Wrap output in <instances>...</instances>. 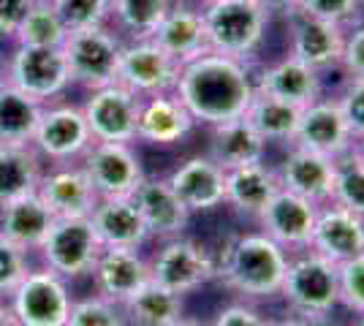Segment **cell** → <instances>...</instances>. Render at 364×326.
Instances as JSON below:
<instances>
[{
    "instance_id": "obj_48",
    "label": "cell",
    "mask_w": 364,
    "mask_h": 326,
    "mask_svg": "<svg viewBox=\"0 0 364 326\" xmlns=\"http://www.w3.org/2000/svg\"><path fill=\"white\" fill-rule=\"evenodd\" d=\"M0 326H19L14 310L9 305V299H0Z\"/></svg>"
},
{
    "instance_id": "obj_40",
    "label": "cell",
    "mask_w": 364,
    "mask_h": 326,
    "mask_svg": "<svg viewBox=\"0 0 364 326\" xmlns=\"http://www.w3.org/2000/svg\"><path fill=\"white\" fill-rule=\"evenodd\" d=\"M337 283H340V305L350 313H364V253L348 261L337 264Z\"/></svg>"
},
{
    "instance_id": "obj_50",
    "label": "cell",
    "mask_w": 364,
    "mask_h": 326,
    "mask_svg": "<svg viewBox=\"0 0 364 326\" xmlns=\"http://www.w3.org/2000/svg\"><path fill=\"white\" fill-rule=\"evenodd\" d=\"M353 153L364 161V136H359V139H356V144H353Z\"/></svg>"
},
{
    "instance_id": "obj_25",
    "label": "cell",
    "mask_w": 364,
    "mask_h": 326,
    "mask_svg": "<svg viewBox=\"0 0 364 326\" xmlns=\"http://www.w3.org/2000/svg\"><path fill=\"white\" fill-rule=\"evenodd\" d=\"M131 199L136 202L150 237H158V239L182 237L191 223V212L185 210V204L177 199V193L171 190L166 180L144 177V183L136 188V193Z\"/></svg>"
},
{
    "instance_id": "obj_5",
    "label": "cell",
    "mask_w": 364,
    "mask_h": 326,
    "mask_svg": "<svg viewBox=\"0 0 364 326\" xmlns=\"http://www.w3.org/2000/svg\"><path fill=\"white\" fill-rule=\"evenodd\" d=\"M122 47H125V38L112 25L71 31L63 41V55L71 71V82L85 90L114 85Z\"/></svg>"
},
{
    "instance_id": "obj_53",
    "label": "cell",
    "mask_w": 364,
    "mask_h": 326,
    "mask_svg": "<svg viewBox=\"0 0 364 326\" xmlns=\"http://www.w3.org/2000/svg\"><path fill=\"white\" fill-rule=\"evenodd\" d=\"M0 82H3V63H0Z\"/></svg>"
},
{
    "instance_id": "obj_20",
    "label": "cell",
    "mask_w": 364,
    "mask_h": 326,
    "mask_svg": "<svg viewBox=\"0 0 364 326\" xmlns=\"http://www.w3.org/2000/svg\"><path fill=\"white\" fill-rule=\"evenodd\" d=\"M36 193L58 217H90L92 207L98 204V193L79 163L44 169Z\"/></svg>"
},
{
    "instance_id": "obj_10",
    "label": "cell",
    "mask_w": 364,
    "mask_h": 326,
    "mask_svg": "<svg viewBox=\"0 0 364 326\" xmlns=\"http://www.w3.org/2000/svg\"><path fill=\"white\" fill-rule=\"evenodd\" d=\"M218 275L213 250L191 237H171L164 239L161 250L152 256L150 278L161 286H166L174 294H193L201 286H207Z\"/></svg>"
},
{
    "instance_id": "obj_6",
    "label": "cell",
    "mask_w": 364,
    "mask_h": 326,
    "mask_svg": "<svg viewBox=\"0 0 364 326\" xmlns=\"http://www.w3.org/2000/svg\"><path fill=\"white\" fill-rule=\"evenodd\" d=\"M3 82L28 93L38 104H55L68 93L71 71L63 55V47H25L14 44L3 60Z\"/></svg>"
},
{
    "instance_id": "obj_16",
    "label": "cell",
    "mask_w": 364,
    "mask_h": 326,
    "mask_svg": "<svg viewBox=\"0 0 364 326\" xmlns=\"http://www.w3.org/2000/svg\"><path fill=\"white\" fill-rule=\"evenodd\" d=\"M289 16H291L289 55H294L296 60H302L304 65H310L318 74L340 68L348 28H343L337 22H329V19H318V16L296 14V11Z\"/></svg>"
},
{
    "instance_id": "obj_47",
    "label": "cell",
    "mask_w": 364,
    "mask_h": 326,
    "mask_svg": "<svg viewBox=\"0 0 364 326\" xmlns=\"http://www.w3.org/2000/svg\"><path fill=\"white\" fill-rule=\"evenodd\" d=\"M264 9H269L272 14H294V9H296V0H258Z\"/></svg>"
},
{
    "instance_id": "obj_17",
    "label": "cell",
    "mask_w": 364,
    "mask_h": 326,
    "mask_svg": "<svg viewBox=\"0 0 364 326\" xmlns=\"http://www.w3.org/2000/svg\"><path fill=\"white\" fill-rule=\"evenodd\" d=\"M277 183L283 190H291L296 196H302L307 202L329 204L334 199V174H337V158L321 156L313 150L296 147L289 156L280 161V166L274 169Z\"/></svg>"
},
{
    "instance_id": "obj_37",
    "label": "cell",
    "mask_w": 364,
    "mask_h": 326,
    "mask_svg": "<svg viewBox=\"0 0 364 326\" xmlns=\"http://www.w3.org/2000/svg\"><path fill=\"white\" fill-rule=\"evenodd\" d=\"M52 6L68 33L112 22V0H52Z\"/></svg>"
},
{
    "instance_id": "obj_21",
    "label": "cell",
    "mask_w": 364,
    "mask_h": 326,
    "mask_svg": "<svg viewBox=\"0 0 364 326\" xmlns=\"http://www.w3.org/2000/svg\"><path fill=\"white\" fill-rule=\"evenodd\" d=\"M152 41L161 49H166L177 63H191L210 52L207 31H204V16L198 3L174 0L161 25L152 33Z\"/></svg>"
},
{
    "instance_id": "obj_23",
    "label": "cell",
    "mask_w": 364,
    "mask_h": 326,
    "mask_svg": "<svg viewBox=\"0 0 364 326\" xmlns=\"http://www.w3.org/2000/svg\"><path fill=\"white\" fill-rule=\"evenodd\" d=\"M193 125L196 120L191 117V112L177 98V93L141 98L136 141L150 147H174L182 139H188Z\"/></svg>"
},
{
    "instance_id": "obj_24",
    "label": "cell",
    "mask_w": 364,
    "mask_h": 326,
    "mask_svg": "<svg viewBox=\"0 0 364 326\" xmlns=\"http://www.w3.org/2000/svg\"><path fill=\"white\" fill-rule=\"evenodd\" d=\"M90 223L104 248H141L150 239V232L131 196L98 199L90 212Z\"/></svg>"
},
{
    "instance_id": "obj_4",
    "label": "cell",
    "mask_w": 364,
    "mask_h": 326,
    "mask_svg": "<svg viewBox=\"0 0 364 326\" xmlns=\"http://www.w3.org/2000/svg\"><path fill=\"white\" fill-rule=\"evenodd\" d=\"M280 296L294 315L304 318H329L340 305V283L337 264L313 248L302 250L299 256H289V266L283 275Z\"/></svg>"
},
{
    "instance_id": "obj_46",
    "label": "cell",
    "mask_w": 364,
    "mask_h": 326,
    "mask_svg": "<svg viewBox=\"0 0 364 326\" xmlns=\"http://www.w3.org/2000/svg\"><path fill=\"white\" fill-rule=\"evenodd\" d=\"M269 326H332L329 318H304V315H294L280 318V321H269Z\"/></svg>"
},
{
    "instance_id": "obj_43",
    "label": "cell",
    "mask_w": 364,
    "mask_h": 326,
    "mask_svg": "<svg viewBox=\"0 0 364 326\" xmlns=\"http://www.w3.org/2000/svg\"><path fill=\"white\" fill-rule=\"evenodd\" d=\"M340 68L346 71V77L364 79V19L350 25L346 33V49H343Z\"/></svg>"
},
{
    "instance_id": "obj_35",
    "label": "cell",
    "mask_w": 364,
    "mask_h": 326,
    "mask_svg": "<svg viewBox=\"0 0 364 326\" xmlns=\"http://www.w3.org/2000/svg\"><path fill=\"white\" fill-rule=\"evenodd\" d=\"M65 36H68V28L63 25L52 0H36L11 41L25 47H63Z\"/></svg>"
},
{
    "instance_id": "obj_41",
    "label": "cell",
    "mask_w": 364,
    "mask_h": 326,
    "mask_svg": "<svg viewBox=\"0 0 364 326\" xmlns=\"http://www.w3.org/2000/svg\"><path fill=\"white\" fill-rule=\"evenodd\" d=\"M31 269V253L0 237V299H9Z\"/></svg>"
},
{
    "instance_id": "obj_22",
    "label": "cell",
    "mask_w": 364,
    "mask_h": 326,
    "mask_svg": "<svg viewBox=\"0 0 364 326\" xmlns=\"http://www.w3.org/2000/svg\"><path fill=\"white\" fill-rule=\"evenodd\" d=\"M310 248L326 256L334 264H343L364 253V217L353 215L340 204H323L316 217Z\"/></svg>"
},
{
    "instance_id": "obj_36",
    "label": "cell",
    "mask_w": 364,
    "mask_h": 326,
    "mask_svg": "<svg viewBox=\"0 0 364 326\" xmlns=\"http://www.w3.org/2000/svg\"><path fill=\"white\" fill-rule=\"evenodd\" d=\"M334 204L364 217V161L353 150L337 158L334 174Z\"/></svg>"
},
{
    "instance_id": "obj_29",
    "label": "cell",
    "mask_w": 364,
    "mask_h": 326,
    "mask_svg": "<svg viewBox=\"0 0 364 326\" xmlns=\"http://www.w3.org/2000/svg\"><path fill=\"white\" fill-rule=\"evenodd\" d=\"M210 131H213V136H210L207 156L213 158L220 169L231 171L237 166H245V163L264 161V156H267V141L258 136V131L245 117L213 125Z\"/></svg>"
},
{
    "instance_id": "obj_7",
    "label": "cell",
    "mask_w": 364,
    "mask_h": 326,
    "mask_svg": "<svg viewBox=\"0 0 364 326\" xmlns=\"http://www.w3.org/2000/svg\"><path fill=\"white\" fill-rule=\"evenodd\" d=\"M68 280L52 272L49 266H31L22 283L9 296L19 326H65L71 313Z\"/></svg>"
},
{
    "instance_id": "obj_51",
    "label": "cell",
    "mask_w": 364,
    "mask_h": 326,
    "mask_svg": "<svg viewBox=\"0 0 364 326\" xmlns=\"http://www.w3.org/2000/svg\"><path fill=\"white\" fill-rule=\"evenodd\" d=\"M193 3H198V6H204V3H213V0H193Z\"/></svg>"
},
{
    "instance_id": "obj_9",
    "label": "cell",
    "mask_w": 364,
    "mask_h": 326,
    "mask_svg": "<svg viewBox=\"0 0 364 326\" xmlns=\"http://www.w3.org/2000/svg\"><path fill=\"white\" fill-rule=\"evenodd\" d=\"M98 234L90 217H55L52 229L41 242V264L49 266L65 280H79L90 275L92 264L101 253Z\"/></svg>"
},
{
    "instance_id": "obj_11",
    "label": "cell",
    "mask_w": 364,
    "mask_h": 326,
    "mask_svg": "<svg viewBox=\"0 0 364 326\" xmlns=\"http://www.w3.org/2000/svg\"><path fill=\"white\" fill-rule=\"evenodd\" d=\"M182 63H177L166 49H161L152 38L125 41L117 68V82L139 98L174 93L180 79Z\"/></svg>"
},
{
    "instance_id": "obj_12",
    "label": "cell",
    "mask_w": 364,
    "mask_h": 326,
    "mask_svg": "<svg viewBox=\"0 0 364 326\" xmlns=\"http://www.w3.org/2000/svg\"><path fill=\"white\" fill-rule=\"evenodd\" d=\"M79 166L90 177L98 199L134 196L147 177L134 144L122 141H92Z\"/></svg>"
},
{
    "instance_id": "obj_44",
    "label": "cell",
    "mask_w": 364,
    "mask_h": 326,
    "mask_svg": "<svg viewBox=\"0 0 364 326\" xmlns=\"http://www.w3.org/2000/svg\"><path fill=\"white\" fill-rule=\"evenodd\" d=\"M207 326H269V318H264L256 308L237 302V305L218 310V315Z\"/></svg>"
},
{
    "instance_id": "obj_18",
    "label": "cell",
    "mask_w": 364,
    "mask_h": 326,
    "mask_svg": "<svg viewBox=\"0 0 364 326\" xmlns=\"http://www.w3.org/2000/svg\"><path fill=\"white\" fill-rule=\"evenodd\" d=\"M166 183L191 215L213 212L226 204V169H220L210 156L182 161L166 177Z\"/></svg>"
},
{
    "instance_id": "obj_3",
    "label": "cell",
    "mask_w": 364,
    "mask_h": 326,
    "mask_svg": "<svg viewBox=\"0 0 364 326\" xmlns=\"http://www.w3.org/2000/svg\"><path fill=\"white\" fill-rule=\"evenodd\" d=\"M210 52L250 63L264 47L272 11L258 0H213L201 6Z\"/></svg>"
},
{
    "instance_id": "obj_2",
    "label": "cell",
    "mask_w": 364,
    "mask_h": 326,
    "mask_svg": "<svg viewBox=\"0 0 364 326\" xmlns=\"http://www.w3.org/2000/svg\"><path fill=\"white\" fill-rule=\"evenodd\" d=\"M215 264H218L215 278L228 291L245 299H272L280 294L289 253L264 232H247L234 237L223 259Z\"/></svg>"
},
{
    "instance_id": "obj_1",
    "label": "cell",
    "mask_w": 364,
    "mask_h": 326,
    "mask_svg": "<svg viewBox=\"0 0 364 326\" xmlns=\"http://www.w3.org/2000/svg\"><path fill=\"white\" fill-rule=\"evenodd\" d=\"M174 93L196 123L213 128L242 117L256 95V79L247 63L204 52L196 60L182 63Z\"/></svg>"
},
{
    "instance_id": "obj_26",
    "label": "cell",
    "mask_w": 364,
    "mask_h": 326,
    "mask_svg": "<svg viewBox=\"0 0 364 326\" xmlns=\"http://www.w3.org/2000/svg\"><path fill=\"white\" fill-rule=\"evenodd\" d=\"M55 212L46 207L38 193L19 196L14 202L0 204V237L22 250H38L55 223Z\"/></svg>"
},
{
    "instance_id": "obj_39",
    "label": "cell",
    "mask_w": 364,
    "mask_h": 326,
    "mask_svg": "<svg viewBox=\"0 0 364 326\" xmlns=\"http://www.w3.org/2000/svg\"><path fill=\"white\" fill-rule=\"evenodd\" d=\"M364 0H296V14L329 19L343 28H350L362 19Z\"/></svg>"
},
{
    "instance_id": "obj_42",
    "label": "cell",
    "mask_w": 364,
    "mask_h": 326,
    "mask_svg": "<svg viewBox=\"0 0 364 326\" xmlns=\"http://www.w3.org/2000/svg\"><path fill=\"white\" fill-rule=\"evenodd\" d=\"M337 104L343 109V117L348 123L350 134L356 139L364 136V79H346V87L337 95Z\"/></svg>"
},
{
    "instance_id": "obj_52",
    "label": "cell",
    "mask_w": 364,
    "mask_h": 326,
    "mask_svg": "<svg viewBox=\"0 0 364 326\" xmlns=\"http://www.w3.org/2000/svg\"><path fill=\"white\" fill-rule=\"evenodd\" d=\"M356 326H364V313H362V318H359V324H356Z\"/></svg>"
},
{
    "instance_id": "obj_19",
    "label": "cell",
    "mask_w": 364,
    "mask_h": 326,
    "mask_svg": "<svg viewBox=\"0 0 364 326\" xmlns=\"http://www.w3.org/2000/svg\"><path fill=\"white\" fill-rule=\"evenodd\" d=\"M95 294L122 305L134 296L150 278V261L139 253V248H101L90 269Z\"/></svg>"
},
{
    "instance_id": "obj_13",
    "label": "cell",
    "mask_w": 364,
    "mask_h": 326,
    "mask_svg": "<svg viewBox=\"0 0 364 326\" xmlns=\"http://www.w3.org/2000/svg\"><path fill=\"white\" fill-rule=\"evenodd\" d=\"M139 109H141V98L131 93L128 87H122L120 82L87 90V98L82 101V114L95 141L134 144L139 128Z\"/></svg>"
},
{
    "instance_id": "obj_27",
    "label": "cell",
    "mask_w": 364,
    "mask_h": 326,
    "mask_svg": "<svg viewBox=\"0 0 364 326\" xmlns=\"http://www.w3.org/2000/svg\"><path fill=\"white\" fill-rule=\"evenodd\" d=\"M321 77L323 74L313 71L310 65L296 60L294 55H286L277 63H272L269 68H264V74L256 79V87L304 109L323 95V79Z\"/></svg>"
},
{
    "instance_id": "obj_31",
    "label": "cell",
    "mask_w": 364,
    "mask_h": 326,
    "mask_svg": "<svg viewBox=\"0 0 364 326\" xmlns=\"http://www.w3.org/2000/svg\"><path fill=\"white\" fill-rule=\"evenodd\" d=\"M44 166L33 144H0V204L36 193Z\"/></svg>"
},
{
    "instance_id": "obj_49",
    "label": "cell",
    "mask_w": 364,
    "mask_h": 326,
    "mask_svg": "<svg viewBox=\"0 0 364 326\" xmlns=\"http://www.w3.org/2000/svg\"><path fill=\"white\" fill-rule=\"evenodd\" d=\"M171 326H207V324H201V321H196V318H188V315H182L180 321H174Z\"/></svg>"
},
{
    "instance_id": "obj_33",
    "label": "cell",
    "mask_w": 364,
    "mask_h": 326,
    "mask_svg": "<svg viewBox=\"0 0 364 326\" xmlns=\"http://www.w3.org/2000/svg\"><path fill=\"white\" fill-rule=\"evenodd\" d=\"M299 114H302L299 107L256 87V95H253L250 107L245 109L242 117L256 128L258 136L269 144V141H294Z\"/></svg>"
},
{
    "instance_id": "obj_14",
    "label": "cell",
    "mask_w": 364,
    "mask_h": 326,
    "mask_svg": "<svg viewBox=\"0 0 364 326\" xmlns=\"http://www.w3.org/2000/svg\"><path fill=\"white\" fill-rule=\"evenodd\" d=\"M318 204L307 202L291 190H277L264 212L258 215V226L269 239H274L286 253L307 250L313 242V229L318 217Z\"/></svg>"
},
{
    "instance_id": "obj_28",
    "label": "cell",
    "mask_w": 364,
    "mask_h": 326,
    "mask_svg": "<svg viewBox=\"0 0 364 326\" xmlns=\"http://www.w3.org/2000/svg\"><path fill=\"white\" fill-rule=\"evenodd\" d=\"M277 190H280L277 174L264 161L226 171V207H231L240 217L258 220Z\"/></svg>"
},
{
    "instance_id": "obj_30",
    "label": "cell",
    "mask_w": 364,
    "mask_h": 326,
    "mask_svg": "<svg viewBox=\"0 0 364 326\" xmlns=\"http://www.w3.org/2000/svg\"><path fill=\"white\" fill-rule=\"evenodd\" d=\"M120 308L125 326H171L185 315V296L168 291L155 280H147Z\"/></svg>"
},
{
    "instance_id": "obj_45",
    "label": "cell",
    "mask_w": 364,
    "mask_h": 326,
    "mask_svg": "<svg viewBox=\"0 0 364 326\" xmlns=\"http://www.w3.org/2000/svg\"><path fill=\"white\" fill-rule=\"evenodd\" d=\"M36 0H0V38H14Z\"/></svg>"
},
{
    "instance_id": "obj_8",
    "label": "cell",
    "mask_w": 364,
    "mask_h": 326,
    "mask_svg": "<svg viewBox=\"0 0 364 326\" xmlns=\"http://www.w3.org/2000/svg\"><path fill=\"white\" fill-rule=\"evenodd\" d=\"M92 141L95 139L82 114V107L55 101V104H46L41 112V120H38L31 144L44 158V163L65 166V163H79L90 150Z\"/></svg>"
},
{
    "instance_id": "obj_32",
    "label": "cell",
    "mask_w": 364,
    "mask_h": 326,
    "mask_svg": "<svg viewBox=\"0 0 364 326\" xmlns=\"http://www.w3.org/2000/svg\"><path fill=\"white\" fill-rule=\"evenodd\" d=\"M44 104L14 85L0 82V144H31Z\"/></svg>"
},
{
    "instance_id": "obj_38",
    "label": "cell",
    "mask_w": 364,
    "mask_h": 326,
    "mask_svg": "<svg viewBox=\"0 0 364 326\" xmlns=\"http://www.w3.org/2000/svg\"><path fill=\"white\" fill-rule=\"evenodd\" d=\"M65 326H125V315H122L120 305L92 294L71 302Z\"/></svg>"
},
{
    "instance_id": "obj_15",
    "label": "cell",
    "mask_w": 364,
    "mask_h": 326,
    "mask_svg": "<svg viewBox=\"0 0 364 326\" xmlns=\"http://www.w3.org/2000/svg\"><path fill=\"white\" fill-rule=\"evenodd\" d=\"M294 144L329 158H340L353 150L356 136L350 134L337 98L321 95L310 107L302 109L296 134H294Z\"/></svg>"
},
{
    "instance_id": "obj_34",
    "label": "cell",
    "mask_w": 364,
    "mask_h": 326,
    "mask_svg": "<svg viewBox=\"0 0 364 326\" xmlns=\"http://www.w3.org/2000/svg\"><path fill=\"white\" fill-rule=\"evenodd\" d=\"M174 0H112L114 31L128 36V41L152 38L155 28L166 16Z\"/></svg>"
}]
</instances>
